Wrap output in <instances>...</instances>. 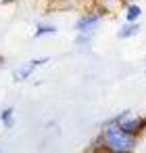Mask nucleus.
<instances>
[{"mask_svg":"<svg viewBox=\"0 0 146 153\" xmlns=\"http://www.w3.org/2000/svg\"><path fill=\"white\" fill-rule=\"evenodd\" d=\"M100 132H102V151H109V153H131V151H138L140 136L125 132L121 126L100 128Z\"/></svg>","mask_w":146,"mask_h":153,"instance_id":"1","label":"nucleus"},{"mask_svg":"<svg viewBox=\"0 0 146 153\" xmlns=\"http://www.w3.org/2000/svg\"><path fill=\"white\" fill-rule=\"evenodd\" d=\"M102 21H104V17L90 4L88 9H81V13L77 15L73 27H75V32H94V34H96V30L100 27Z\"/></svg>","mask_w":146,"mask_h":153,"instance_id":"2","label":"nucleus"},{"mask_svg":"<svg viewBox=\"0 0 146 153\" xmlns=\"http://www.w3.org/2000/svg\"><path fill=\"white\" fill-rule=\"evenodd\" d=\"M119 126H121L125 132H129V134L142 136V134L146 132V115H134V113H129Z\"/></svg>","mask_w":146,"mask_h":153,"instance_id":"3","label":"nucleus"},{"mask_svg":"<svg viewBox=\"0 0 146 153\" xmlns=\"http://www.w3.org/2000/svg\"><path fill=\"white\" fill-rule=\"evenodd\" d=\"M102 17H111V15H115L119 9H123L125 4H123V0H92L90 2Z\"/></svg>","mask_w":146,"mask_h":153,"instance_id":"4","label":"nucleus"},{"mask_svg":"<svg viewBox=\"0 0 146 153\" xmlns=\"http://www.w3.org/2000/svg\"><path fill=\"white\" fill-rule=\"evenodd\" d=\"M142 25L140 21H123L119 27H117V38L119 40H129V38H136L140 34Z\"/></svg>","mask_w":146,"mask_h":153,"instance_id":"5","label":"nucleus"},{"mask_svg":"<svg viewBox=\"0 0 146 153\" xmlns=\"http://www.w3.org/2000/svg\"><path fill=\"white\" fill-rule=\"evenodd\" d=\"M36 69H38V67H34V65L27 61L25 65H21V67L13 69V82H15V84H21V82L29 80V78L34 76V71H36Z\"/></svg>","mask_w":146,"mask_h":153,"instance_id":"6","label":"nucleus"},{"mask_svg":"<svg viewBox=\"0 0 146 153\" xmlns=\"http://www.w3.org/2000/svg\"><path fill=\"white\" fill-rule=\"evenodd\" d=\"M59 32V27L54 23H48V21H38L36 23V30H34V38H44V36H54Z\"/></svg>","mask_w":146,"mask_h":153,"instance_id":"7","label":"nucleus"},{"mask_svg":"<svg viewBox=\"0 0 146 153\" xmlns=\"http://www.w3.org/2000/svg\"><path fill=\"white\" fill-rule=\"evenodd\" d=\"M94 42V32H77V36L73 38V44L81 51H90Z\"/></svg>","mask_w":146,"mask_h":153,"instance_id":"8","label":"nucleus"},{"mask_svg":"<svg viewBox=\"0 0 146 153\" xmlns=\"http://www.w3.org/2000/svg\"><path fill=\"white\" fill-rule=\"evenodd\" d=\"M0 124H2V128L11 130L15 126V107H2L0 109Z\"/></svg>","mask_w":146,"mask_h":153,"instance_id":"9","label":"nucleus"},{"mask_svg":"<svg viewBox=\"0 0 146 153\" xmlns=\"http://www.w3.org/2000/svg\"><path fill=\"white\" fill-rule=\"evenodd\" d=\"M123 9H125V13H123L125 21H140V17H142V7H140V2L125 4Z\"/></svg>","mask_w":146,"mask_h":153,"instance_id":"10","label":"nucleus"},{"mask_svg":"<svg viewBox=\"0 0 146 153\" xmlns=\"http://www.w3.org/2000/svg\"><path fill=\"white\" fill-rule=\"evenodd\" d=\"M131 111L129 109H123V111H119V113H115V115H111V117H106L104 122H100V128H109V126H119L127 115H129Z\"/></svg>","mask_w":146,"mask_h":153,"instance_id":"11","label":"nucleus"},{"mask_svg":"<svg viewBox=\"0 0 146 153\" xmlns=\"http://www.w3.org/2000/svg\"><path fill=\"white\" fill-rule=\"evenodd\" d=\"M86 149H88V151H102V132H100V130H98L96 136H92V140L88 143Z\"/></svg>","mask_w":146,"mask_h":153,"instance_id":"12","label":"nucleus"},{"mask_svg":"<svg viewBox=\"0 0 146 153\" xmlns=\"http://www.w3.org/2000/svg\"><path fill=\"white\" fill-rule=\"evenodd\" d=\"M29 63H32L34 67H42V65L50 63V57H36V59H29Z\"/></svg>","mask_w":146,"mask_h":153,"instance_id":"13","label":"nucleus"},{"mask_svg":"<svg viewBox=\"0 0 146 153\" xmlns=\"http://www.w3.org/2000/svg\"><path fill=\"white\" fill-rule=\"evenodd\" d=\"M15 2H19V0H0V7H11Z\"/></svg>","mask_w":146,"mask_h":153,"instance_id":"14","label":"nucleus"},{"mask_svg":"<svg viewBox=\"0 0 146 153\" xmlns=\"http://www.w3.org/2000/svg\"><path fill=\"white\" fill-rule=\"evenodd\" d=\"M4 65H7V59H4V57H2V55H0V69H2V67H4Z\"/></svg>","mask_w":146,"mask_h":153,"instance_id":"15","label":"nucleus"},{"mask_svg":"<svg viewBox=\"0 0 146 153\" xmlns=\"http://www.w3.org/2000/svg\"><path fill=\"white\" fill-rule=\"evenodd\" d=\"M134 2H142V0H123V4H134Z\"/></svg>","mask_w":146,"mask_h":153,"instance_id":"16","label":"nucleus"},{"mask_svg":"<svg viewBox=\"0 0 146 153\" xmlns=\"http://www.w3.org/2000/svg\"><path fill=\"white\" fill-rule=\"evenodd\" d=\"M48 2H50L52 7H56V4H61V2H63V0H48Z\"/></svg>","mask_w":146,"mask_h":153,"instance_id":"17","label":"nucleus"},{"mask_svg":"<svg viewBox=\"0 0 146 153\" xmlns=\"http://www.w3.org/2000/svg\"><path fill=\"white\" fill-rule=\"evenodd\" d=\"M144 74H146V67H144Z\"/></svg>","mask_w":146,"mask_h":153,"instance_id":"18","label":"nucleus"},{"mask_svg":"<svg viewBox=\"0 0 146 153\" xmlns=\"http://www.w3.org/2000/svg\"><path fill=\"white\" fill-rule=\"evenodd\" d=\"M0 151H2V147H0Z\"/></svg>","mask_w":146,"mask_h":153,"instance_id":"19","label":"nucleus"}]
</instances>
